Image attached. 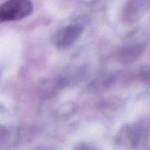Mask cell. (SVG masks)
<instances>
[{
  "mask_svg": "<svg viewBox=\"0 0 150 150\" xmlns=\"http://www.w3.org/2000/svg\"><path fill=\"white\" fill-rule=\"evenodd\" d=\"M83 27L80 24H72L60 29L53 37V43L59 48H65L79 40Z\"/></svg>",
  "mask_w": 150,
  "mask_h": 150,
  "instance_id": "cell-2",
  "label": "cell"
},
{
  "mask_svg": "<svg viewBox=\"0 0 150 150\" xmlns=\"http://www.w3.org/2000/svg\"><path fill=\"white\" fill-rule=\"evenodd\" d=\"M32 10L33 4L30 0H8L0 5V23L24 18Z\"/></svg>",
  "mask_w": 150,
  "mask_h": 150,
  "instance_id": "cell-1",
  "label": "cell"
},
{
  "mask_svg": "<svg viewBox=\"0 0 150 150\" xmlns=\"http://www.w3.org/2000/svg\"><path fill=\"white\" fill-rule=\"evenodd\" d=\"M142 79H143L144 81H146V83H150V70L144 72V73L142 74Z\"/></svg>",
  "mask_w": 150,
  "mask_h": 150,
  "instance_id": "cell-3",
  "label": "cell"
}]
</instances>
